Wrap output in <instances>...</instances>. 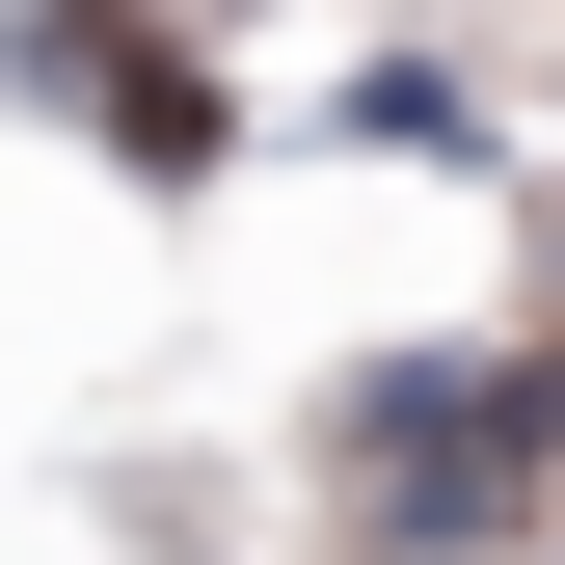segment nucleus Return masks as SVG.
<instances>
[{
	"label": "nucleus",
	"mask_w": 565,
	"mask_h": 565,
	"mask_svg": "<svg viewBox=\"0 0 565 565\" xmlns=\"http://www.w3.org/2000/svg\"><path fill=\"white\" fill-rule=\"evenodd\" d=\"M108 162H135V189H189V162H216V82H189V54H135V82H108Z\"/></svg>",
	"instance_id": "f257e3e1"
}]
</instances>
